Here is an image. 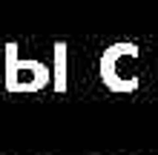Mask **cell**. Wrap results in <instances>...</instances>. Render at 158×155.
Listing matches in <instances>:
<instances>
[{
	"mask_svg": "<svg viewBox=\"0 0 158 155\" xmlns=\"http://www.w3.org/2000/svg\"><path fill=\"white\" fill-rule=\"evenodd\" d=\"M52 55H55V66H52V89L58 95H63L69 89V78H66V72H69V63H66V55H69V46L63 40H58L52 46Z\"/></svg>",
	"mask_w": 158,
	"mask_h": 155,
	"instance_id": "cell-3",
	"label": "cell"
},
{
	"mask_svg": "<svg viewBox=\"0 0 158 155\" xmlns=\"http://www.w3.org/2000/svg\"><path fill=\"white\" fill-rule=\"evenodd\" d=\"M141 58V49L138 43H129V40H118L112 46H106L104 55H101V63H98V75H101V84H104L109 92H135L141 86L138 75L129 72V63H135Z\"/></svg>",
	"mask_w": 158,
	"mask_h": 155,
	"instance_id": "cell-1",
	"label": "cell"
},
{
	"mask_svg": "<svg viewBox=\"0 0 158 155\" xmlns=\"http://www.w3.org/2000/svg\"><path fill=\"white\" fill-rule=\"evenodd\" d=\"M17 43H6L3 58H6V72H3V86L6 92H43L52 86V69L43 60H20Z\"/></svg>",
	"mask_w": 158,
	"mask_h": 155,
	"instance_id": "cell-2",
	"label": "cell"
}]
</instances>
